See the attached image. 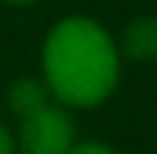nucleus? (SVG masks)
Instances as JSON below:
<instances>
[{
    "label": "nucleus",
    "instance_id": "7ed1b4c3",
    "mask_svg": "<svg viewBox=\"0 0 157 154\" xmlns=\"http://www.w3.org/2000/svg\"><path fill=\"white\" fill-rule=\"evenodd\" d=\"M119 55H128L135 61H154L157 58V16H138L125 26Z\"/></svg>",
    "mask_w": 157,
    "mask_h": 154
},
{
    "label": "nucleus",
    "instance_id": "39448f33",
    "mask_svg": "<svg viewBox=\"0 0 157 154\" xmlns=\"http://www.w3.org/2000/svg\"><path fill=\"white\" fill-rule=\"evenodd\" d=\"M67 154H116V151L109 144H103V141H77Z\"/></svg>",
    "mask_w": 157,
    "mask_h": 154
},
{
    "label": "nucleus",
    "instance_id": "20e7f679",
    "mask_svg": "<svg viewBox=\"0 0 157 154\" xmlns=\"http://www.w3.org/2000/svg\"><path fill=\"white\" fill-rule=\"evenodd\" d=\"M10 109L19 119H29L35 113H42L45 106H52V90L45 87L42 77H19L16 83L10 87Z\"/></svg>",
    "mask_w": 157,
    "mask_h": 154
},
{
    "label": "nucleus",
    "instance_id": "423d86ee",
    "mask_svg": "<svg viewBox=\"0 0 157 154\" xmlns=\"http://www.w3.org/2000/svg\"><path fill=\"white\" fill-rule=\"evenodd\" d=\"M0 154H16V138L3 122H0Z\"/></svg>",
    "mask_w": 157,
    "mask_h": 154
},
{
    "label": "nucleus",
    "instance_id": "f03ea898",
    "mask_svg": "<svg viewBox=\"0 0 157 154\" xmlns=\"http://www.w3.org/2000/svg\"><path fill=\"white\" fill-rule=\"evenodd\" d=\"M16 154H67L77 144L74 138V119L64 106H45L42 113L29 119H19Z\"/></svg>",
    "mask_w": 157,
    "mask_h": 154
},
{
    "label": "nucleus",
    "instance_id": "f257e3e1",
    "mask_svg": "<svg viewBox=\"0 0 157 154\" xmlns=\"http://www.w3.org/2000/svg\"><path fill=\"white\" fill-rule=\"evenodd\" d=\"M122 55L96 19L64 16L52 26L42 45V80L52 100L74 109H93L112 96Z\"/></svg>",
    "mask_w": 157,
    "mask_h": 154
},
{
    "label": "nucleus",
    "instance_id": "0eeeda50",
    "mask_svg": "<svg viewBox=\"0 0 157 154\" xmlns=\"http://www.w3.org/2000/svg\"><path fill=\"white\" fill-rule=\"evenodd\" d=\"M6 3H13V6H26V3H35V0H6Z\"/></svg>",
    "mask_w": 157,
    "mask_h": 154
}]
</instances>
